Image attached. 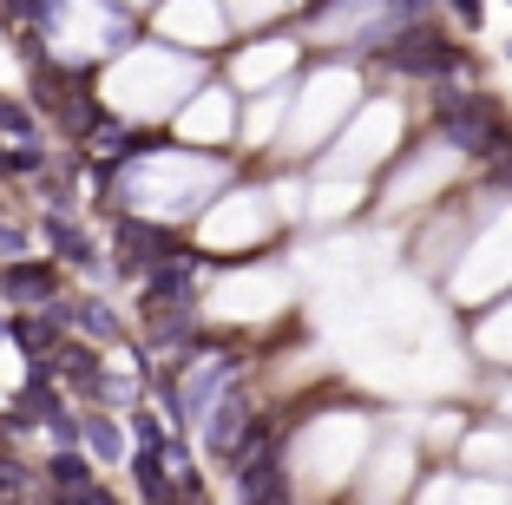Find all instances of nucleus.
I'll return each instance as SVG.
<instances>
[{"label":"nucleus","mask_w":512,"mask_h":505,"mask_svg":"<svg viewBox=\"0 0 512 505\" xmlns=\"http://www.w3.org/2000/svg\"><path fill=\"white\" fill-rule=\"evenodd\" d=\"M453 14H460V27H480V0H447Z\"/></svg>","instance_id":"nucleus-8"},{"label":"nucleus","mask_w":512,"mask_h":505,"mask_svg":"<svg viewBox=\"0 0 512 505\" xmlns=\"http://www.w3.org/2000/svg\"><path fill=\"white\" fill-rule=\"evenodd\" d=\"M7 289H14V296H46V289H53V269H14Z\"/></svg>","instance_id":"nucleus-3"},{"label":"nucleus","mask_w":512,"mask_h":505,"mask_svg":"<svg viewBox=\"0 0 512 505\" xmlns=\"http://www.w3.org/2000/svg\"><path fill=\"white\" fill-rule=\"evenodd\" d=\"M440 125H447V138L460 151H473V158H486V151H493V119H486V99H447V105H440Z\"/></svg>","instance_id":"nucleus-1"},{"label":"nucleus","mask_w":512,"mask_h":505,"mask_svg":"<svg viewBox=\"0 0 512 505\" xmlns=\"http://www.w3.org/2000/svg\"><path fill=\"white\" fill-rule=\"evenodd\" d=\"M14 335L27 348H46V342H53V322H14Z\"/></svg>","instance_id":"nucleus-5"},{"label":"nucleus","mask_w":512,"mask_h":505,"mask_svg":"<svg viewBox=\"0 0 512 505\" xmlns=\"http://www.w3.org/2000/svg\"><path fill=\"white\" fill-rule=\"evenodd\" d=\"M53 473H60V486H79V492H86V466H79V460H66V453H60V466H53Z\"/></svg>","instance_id":"nucleus-6"},{"label":"nucleus","mask_w":512,"mask_h":505,"mask_svg":"<svg viewBox=\"0 0 512 505\" xmlns=\"http://www.w3.org/2000/svg\"><path fill=\"white\" fill-rule=\"evenodd\" d=\"M92 446H99V453H106V460H112V453H119V433H112L106 420H92Z\"/></svg>","instance_id":"nucleus-7"},{"label":"nucleus","mask_w":512,"mask_h":505,"mask_svg":"<svg viewBox=\"0 0 512 505\" xmlns=\"http://www.w3.org/2000/svg\"><path fill=\"white\" fill-rule=\"evenodd\" d=\"M401 73H453L460 66V53H453L440 33H427V27H414L407 40H394V53H388Z\"/></svg>","instance_id":"nucleus-2"},{"label":"nucleus","mask_w":512,"mask_h":505,"mask_svg":"<svg viewBox=\"0 0 512 505\" xmlns=\"http://www.w3.org/2000/svg\"><path fill=\"white\" fill-rule=\"evenodd\" d=\"M79 322H86V335H112V309H106V302H86Z\"/></svg>","instance_id":"nucleus-4"},{"label":"nucleus","mask_w":512,"mask_h":505,"mask_svg":"<svg viewBox=\"0 0 512 505\" xmlns=\"http://www.w3.org/2000/svg\"><path fill=\"white\" fill-rule=\"evenodd\" d=\"M506 53H512V46H506Z\"/></svg>","instance_id":"nucleus-9"}]
</instances>
